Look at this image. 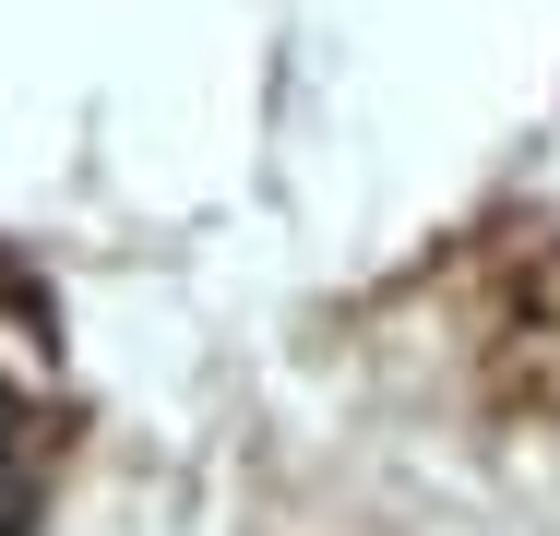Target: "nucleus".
<instances>
[{
    "label": "nucleus",
    "instance_id": "obj_1",
    "mask_svg": "<svg viewBox=\"0 0 560 536\" xmlns=\"http://www.w3.org/2000/svg\"><path fill=\"white\" fill-rule=\"evenodd\" d=\"M36 501H48V418L0 382V536L36 525Z\"/></svg>",
    "mask_w": 560,
    "mask_h": 536
}]
</instances>
